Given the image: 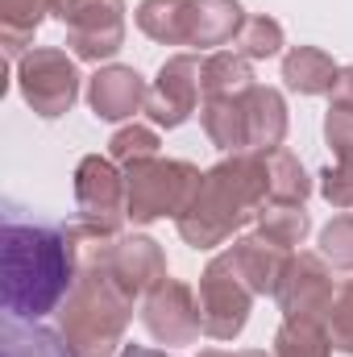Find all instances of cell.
<instances>
[{
	"instance_id": "obj_1",
	"label": "cell",
	"mask_w": 353,
	"mask_h": 357,
	"mask_svg": "<svg viewBox=\"0 0 353 357\" xmlns=\"http://www.w3.org/2000/svg\"><path fill=\"white\" fill-rule=\"evenodd\" d=\"M0 299L4 312L17 320H42L63 307L80 278V254L71 229H50L21 220L17 212L4 216L0 237Z\"/></svg>"
},
{
	"instance_id": "obj_2",
	"label": "cell",
	"mask_w": 353,
	"mask_h": 357,
	"mask_svg": "<svg viewBox=\"0 0 353 357\" xmlns=\"http://www.w3.org/2000/svg\"><path fill=\"white\" fill-rule=\"evenodd\" d=\"M266 204H270L266 154H233L200 178L191 204L175 216L179 237L191 250L225 245L237 229L258 220V212Z\"/></svg>"
},
{
	"instance_id": "obj_3",
	"label": "cell",
	"mask_w": 353,
	"mask_h": 357,
	"mask_svg": "<svg viewBox=\"0 0 353 357\" xmlns=\"http://www.w3.org/2000/svg\"><path fill=\"white\" fill-rule=\"evenodd\" d=\"M133 316V295H125L108 270H80L71 295L59 307V333L80 357H112Z\"/></svg>"
},
{
	"instance_id": "obj_4",
	"label": "cell",
	"mask_w": 353,
	"mask_h": 357,
	"mask_svg": "<svg viewBox=\"0 0 353 357\" xmlns=\"http://www.w3.org/2000/svg\"><path fill=\"white\" fill-rule=\"evenodd\" d=\"M200 171L191 162L179 158H142L125 167V195H129V220L133 225H150L163 216H179L195 187H200Z\"/></svg>"
},
{
	"instance_id": "obj_5",
	"label": "cell",
	"mask_w": 353,
	"mask_h": 357,
	"mask_svg": "<svg viewBox=\"0 0 353 357\" xmlns=\"http://www.w3.org/2000/svg\"><path fill=\"white\" fill-rule=\"evenodd\" d=\"M17 88L38 116L54 121L71 112V104L80 100V67L59 46H33L17 63Z\"/></svg>"
},
{
	"instance_id": "obj_6",
	"label": "cell",
	"mask_w": 353,
	"mask_h": 357,
	"mask_svg": "<svg viewBox=\"0 0 353 357\" xmlns=\"http://www.w3.org/2000/svg\"><path fill=\"white\" fill-rule=\"evenodd\" d=\"M54 17L80 63H104L125 46V0H63Z\"/></svg>"
},
{
	"instance_id": "obj_7",
	"label": "cell",
	"mask_w": 353,
	"mask_h": 357,
	"mask_svg": "<svg viewBox=\"0 0 353 357\" xmlns=\"http://www.w3.org/2000/svg\"><path fill=\"white\" fill-rule=\"evenodd\" d=\"M254 307V291L241 282V274L233 270L229 254H216L208 270L200 274V312H204V333L212 341H233L241 337L246 320Z\"/></svg>"
},
{
	"instance_id": "obj_8",
	"label": "cell",
	"mask_w": 353,
	"mask_h": 357,
	"mask_svg": "<svg viewBox=\"0 0 353 357\" xmlns=\"http://www.w3.org/2000/svg\"><path fill=\"white\" fill-rule=\"evenodd\" d=\"M75 204L80 220L100 229V233H121L129 220V195H125V175L117 171L112 158L88 154L75 171Z\"/></svg>"
},
{
	"instance_id": "obj_9",
	"label": "cell",
	"mask_w": 353,
	"mask_h": 357,
	"mask_svg": "<svg viewBox=\"0 0 353 357\" xmlns=\"http://www.w3.org/2000/svg\"><path fill=\"white\" fill-rule=\"evenodd\" d=\"M274 299H278L287 320H320L324 324L333 312V299H337L329 262L320 254H291Z\"/></svg>"
},
{
	"instance_id": "obj_10",
	"label": "cell",
	"mask_w": 353,
	"mask_h": 357,
	"mask_svg": "<svg viewBox=\"0 0 353 357\" xmlns=\"http://www.w3.org/2000/svg\"><path fill=\"white\" fill-rule=\"evenodd\" d=\"M142 324L150 328L154 341L163 345H191L200 333H204V312H200V295L179 282V278H167L158 282L146 303H142Z\"/></svg>"
},
{
	"instance_id": "obj_11",
	"label": "cell",
	"mask_w": 353,
	"mask_h": 357,
	"mask_svg": "<svg viewBox=\"0 0 353 357\" xmlns=\"http://www.w3.org/2000/svg\"><path fill=\"white\" fill-rule=\"evenodd\" d=\"M204 96V59L195 54H175L163 63L158 79L150 84V96H146V112L154 125H167V129H179L195 104Z\"/></svg>"
},
{
	"instance_id": "obj_12",
	"label": "cell",
	"mask_w": 353,
	"mask_h": 357,
	"mask_svg": "<svg viewBox=\"0 0 353 357\" xmlns=\"http://www.w3.org/2000/svg\"><path fill=\"white\" fill-rule=\"evenodd\" d=\"M96 270H108L112 282L125 291V295H150L158 282H167V258L158 250L154 237H112L108 250H104V262Z\"/></svg>"
},
{
	"instance_id": "obj_13",
	"label": "cell",
	"mask_w": 353,
	"mask_h": 357,
	"mask_svg": "<svg viewBox=\"0 0 353 357\" xmlns=\"http://www.w3.org/2000/svg\"><path fill=\"white\" fill-rule=\"evenodd\" d=\"M146 79L133 67H100L88 84V104L100 121H125L146 108Z\"/></svg>"
},
{
	"instance_id": "obj_14",
	"label": "cell",
	"mask_w": 353,
	"mask_h": 357,
	"mask_svg": "<svg viewBox=\"0 0 353 357\" xmlns=\"http://www.w3.org/2000/svg\"><path fill=\"white\" fill-rule=\"evenodd\" d=\"M246 104V154H270L287 137V104L274 88H254L241 96Z\"/></svg>"
},
{
	"instance_id": "obj_15",
	"label": "cell",
	"mask_w": 353,
	"mask_h": 357,
	"mask_svg": "<svg viewBox=\"0 0 353 357\" xmlns=\"http://www.w3.org/2000/svg\"><path fill=\"white\" fill-rule=\"evenodd\" d=\"M229 262L233 270L241 274V282L254 291V295H274L278 291V278H283V270H287V250H278V245H270L266 237H241V241H233L229 250Z\"/></svg>"
},
{
	"instance_id": "obj_16",
	"label": "cell",
	"mask_w": 353,
	"mask_h": 357,
	"mask_svg": "<svg viewBox=\"0 0 353 357\" xmlns=\"http://www.w3.org/2000/svg\"><path fill=\"white\" fill-rule=\"evenodd\" d=\"M246 25V13L237 0H191V25H187V46L212 50L237 38Z\"/></svg>"
},
{
	"instance_id": "obj_17",
	"label": "cell",
	"mask_w": 353,
	"mask_h": 357,
	"mask_svg": "<svg viewBox=\"0 0 353 357\" xmlns=\"http://www.w3.org/2000/svg\"><path fill=\"white\" fill-rule=\"evenodd\" d=\"M283 79L299 96H324V91L337 88L341 67L333 63V54H324L316 46H295L283 54Z\"/></svg>"
},
{
	"instance_id": "obj_18",
	"label": "cell",
	"mask_w": 353,
	"mask_h": 357,
	"mask_svg": "<svg viewBox=\"0 0 353 357\" xmlns=\"http://www.w3.org/2000/svg\"><path fill=\"white\" fill-rule=\"evenodd\" d=\"M241 96H204V104H200V121H204L208 142L229 150V154H246V104H241Z\"/></svg>"
},
{
	"instance_id": "obj_19",
	"label": "cell",
	"mask_w": 353,
	"mask_h": 357,
	"mask_svg": "<svg viewBox=\"0 0 353 357\" xmlns=\"http://www.w3.org/2000/svg\"><path fill=\"white\" fill-rule=\"evenodd\" d=\"M0 341H4V357H80L63 333L42 328L38 320H17V316L4 320Z\"/></svg>"
},
{
	"instance_id": "obj_20",
	"label": "cell",
	"mask_w": 353,
	"mask_h": 357,
	"mask_svg": "<svg viewBox=\"0 0 353 357\" xmlns=\"http://www.w3.org/2000/svg\"><path fill=\"white\" fill-rule=\"evenodd\" d=\"M137 29L163 46H187L191 25V0H142L137 4Z\"/></svg>"
},
{
	"instance_id": "obj_21",
	"label": "cell",
	"mask_w": 353,
	"mask_h": 357,
	"mask_svg": "<svg viewBox=\"0 0 353 357\" xmlns=\"http://www.w3.org/2000/svg\"><path fill=\"white\" fill-rule=\"evenodd\" d=\"M46 13H54V0H0V33H4L8 59L29 54L25 42H33Z\"/></svg>"
},
{
	"instance_id": "obj_22",
	"label": "cell",
	"mask_w": 353,
	"mask_h": 357,
	"mask_svg": "<svg viewBox=\"0 0 353 357\" xmlns=\"http://www.w3.org/2000/svg\"><path fill=\"white\" fill-rule=\"evenodd\" d=\"M308 229H312V216L303 212V204H266L258 212V237H266L270 245H278L287 254L295 245H303Z\"/></svg>"
},
{
	"instance_id": "obj_23",
	"label": "cell",
	"mask_w": 353,
	"mask_h": 357,
	"mask_svg": "<svg viewBox=\"0 0 353 357\" xmlns=\"http://www.w3.org/2000/svg\"><path fill=\"white\" fill-rule=\"evenodd\" d=\"M266 183H270V204H303L312 195V178L303 175L299 158L283 146L266 154Z\"/></svg>"
},
{
	"instance_id": "obj_24",
	"label": "cell",
	"mask_w": 353,
	"mask_h": 357,
	"mask_svg": "<svg viewBox=\"0 0 353 357\" xmlns=\"http://www.w3.org/2000/svg\"><path fill=\"white\" fill-rule=\"evenodd\" d=\"M254 88V71L250 59H241L237 50H216L204 59V96H241Z\"/></svg>"
},
{
	"instance_id": "obj_25",
	"label": "cell",
	"mask_w": 353,
	"mask_h": 357,
	"mask_svg": "<svg viewBox=\"0 0 353 357\" xmlns=\"http://www.w3.org/2000/svg\"><path fill=\"white\" fill-rule=\"evenodd\" d=\"M333 341L320 320H283L274 337V357H329Z\"/></svg>"
},
{
	"instance_id": "obj_26",
	"label": "cell",
	"mask_w": 353,
	"mask_h": 357,
	"mask_svg": "<svg viewBox=\"0 0 353 357\" xmlns=\"http://www.w3.org/2000/svg\"><path fill=\"white\" fill-rule=\"evenodd\" d=\"M233 50L241 59H270L283 50V25L274 17H246V25L233 38Z\"/></svg>"
},
{
	"instance_id": "obj_27",
	"label": "cell",
	"mask_w": 353,
	"mask_h": 357,
	"mask_svg": "<svg viewBox=\"0 0 353 357\" xmlns=\"http://www.w3.org/2000/svg\"><path fill=\"white\" fill-rule=\"evenodd\" d=\"M158 133L150 129V125H129V129H121V133H112V142H108V158L112 162H121V167H129V162H142V158H158Z\"/></svg>"
},
{
	"instance_id": "obj_28",
	"label": "cell",
	"mask_w": 353,
	"mask_h": 357,
	"mask_svg": "<svg viewBox=\"0 0 353 357\" xmlns=\"http://www.w3.org/2000/svg\"><path fill=\"white\" fill-rule=\"evenodd\" d=\"M320 258L337 270H353V212L337 216L320 233Z\"/></svg>"
},
{
	"instance_id": "obj_29",
	"label": "cell",
	"mask_w": 353,
	"mask_h": 357,
	"mask_svg": "<svg viewBox=\"0 0 353 357\" xmlns=\"http://www.w3.org/2000/svg\"><path fill=\"white\" fill-rule=\"evenodd\" d=\"M324 328H329V341L341 354H353V282L337 287V299H333V312H329Z\"/></svg>"
},
{
	"instance_id": "obj_30",
	"label": "cell",
	"mask_w": 353,
	"mask_h": 357,
	"mask_svg": "<svg viewBox=\"0 0 353 357\" xmlns=\"http://www.w3.org/2000/svg\"><path fill=\"white\" fill-rule=\"evenodd\" d=\"M320 195L333 204V208H353V158H341L337 167H329L320 175Z\"/></svg>"
},
{
	"instance_id": "obj_31",
	"label": "cell",
	"mask_w": 353,
	"mask_h": 357,
	"mask_svg": "<svg viewBox=\"0 0 353 357\" xmlns=\"http://www.w3.org/2000/svg\"><path fill=\"white\" fill-rule=\"evenodd\" d=\"M324 137H329V146H333L337 158H353V112L329 108V116H324Z\"/></svg>"
},
{
	"instance_id": "obj_32",
	"label": "cell",
	"mask_w": 353,
	"mask_h": 357,
	"mask_svg": "<svg viewBox=\"0 0 353 357\" xmlns=\"http://www.w3.org/2000/svg\"><path fill=\"white\" fill-rule=\"evenodd\" d=\"M333 108L353 112V67L341 71V79H337V88H333Z\"/></svg>"
},
{
	"instance_id": "obj_33",
	"label": "cell",
	"mask_w": 353,
	"mask_h": 357,
	"mask_svg": "<svg viewBox=\"0 0 353 357\" xmlns=\"http://www.w3.org/2000/svg\"><path fill=\"white\" fill-rule=\"evenodd\" d=\"M117 357H171V354H163V349H146V345H125Z\"/></svg>"
},
{
	"instance_id": "obj_34",
	"label": "cell",
	"mask_w": 353,
	"mask_h": 357,
	"mask_svg": "<svg viewBox=\"0 0 353 357\" xmlns=\"http://www.w3.org/2000/svg\"><path fill=\"white\" fill-rule=\"evenodd\" d=\"M237 357H274V354H266V349H241Z\"/></svg>"
},
{
	"instance_id": "obj_35",
	"label": "cell",
	"mask_w": 353,
	"mask_h": 357,
	"mask_svg": "<svg viewBox=\"0 0 353 357\" xmlns=\"http://www.w3.org/2000/svg\"><path fill=\"white\" fill-rule=\"evenodd\" d=\"M200 357H237V354H225V349H204Z\"/></svg>"
},
{
	"instance_id": "obj_36",
	"label": "cell",
	"mask_w": 353,
	"mask_h": 357,
	"mask_svg": "<svg viewBox=\"0 0 353 357\" xmlns=\"http://www.w3.org/2000/svg\"><path fill=\"white\" fill-rule=\"evenodd\" d=\"M59 4H63V0H54V13H59Z\"/></svg>"
}]
</instances>
